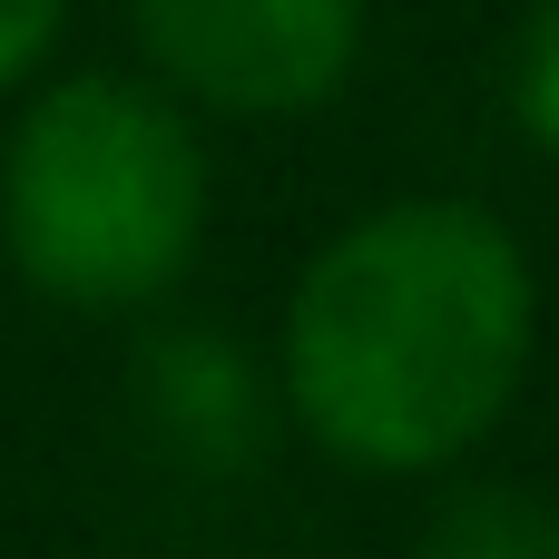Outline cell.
<instances>
[{
    "mask_svg": "<svg viewBox=\"0 0 559 559\" xmlns=\"http://www.w3.org/2000/svg\"><path fill=\"white\" fill-rule=\"evenodd\" d=\"M531 265L511 226L452 197L344 226L285 305V393L305 432L364 472L472 452L531 364Z\"/></svg>",
    "mask_w": 559,
    "mask_h": 559,
    "instance_id": "obj_1",
    "label": "cell"
},
{
    "mask_svg": "<svg viewBox=\"0 0 559 559\" xmlns=\"http://www.w3.org/2000/svg\"><path fill=\"white\" fill-rule=\"evenodd\" d=\"M0 226L39 295L147 305L187 275L206 236V157L187 118L138 79H59L0 167Z\"/></svg>",
    "mask_w": 559,
    "mask_h": 559,
    "instance_id": "obj_2",
    "label": "cell"
},
{
    "mask_svg": "<svg viewBox=\"0 0 559 559\" xmlns=\"http://www.w3.org/2000/svg\"><path fill=\"white\" fill-rule=\"evenodd\" d=\"M138 49L206 108L295 118L324 108L364 49L354 0H138Z\"/></svg>",
    "mask_w": 559,
    "mask_h": 559,
    "instance_id": "obj_3",
    "label": "cell"
},
{
    "mask_svg": "<svg viewBox=\"0 0 559 559\" xmlns=\"http://www.w3.org/2000/svg\"><path fill=\"white\" fill-rule=\"evenodd\" d=\"M423 559H559V501L511 491V481L452 491L423 531Z\"/></svg>",
    "mask_w": 559,
    "mask_h": 559,
    "instance_id": "obj_4",
    "label": "cell"
},
{
    "mask_svg": "<svg viewBox=\"0 0 559 559\" xmlns=\"http://www.w3.org/2000/svg\"><path fill=\"white\" fill-rule=\"evenodd\" d=\"M157 393L177 423H226V432H255V383L226 364V344H157Z\"/></svg>",
    "mask_w": 559,
    "mask_h": 559,
    "instance_id": "obj_5",
    "label": "cell"
},
{
    "mask_svg": "<svg viewBox=\"0 0 559 559\" xmlns=\"http://www.w3.org/2000/svg\"><path fill=\"white\" fill-rule=\"evenodd\" d=\"M511 98H521V128H531V138L559 157V0H531V20H521Z\"/></svg>",
    "mask_w": 559,
    "mask_h": 559,
    "instance_id": "obj_6",
    "label": "cell"
},
{
    "mask_svg": "<svg viewBox=\"0 0 559 559\" xmlns=\"http://www.w3.org/2000/svg\"><path fill=\"white\" fill-rule=\"evenodd\" d=\"M49 29H59V0H0V88L49 49Z\"/></svg>",
    "mask_w": 559,
    "mask_h": 559,
    "instance_id": "obj_7",
    "label": "cell"
}]
</instances>
